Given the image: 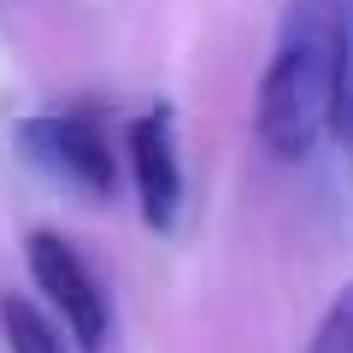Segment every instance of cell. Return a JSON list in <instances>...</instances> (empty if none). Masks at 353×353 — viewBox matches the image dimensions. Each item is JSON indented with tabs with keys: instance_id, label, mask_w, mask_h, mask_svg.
Listing matches in <instances>:
<instances>
[{
	"instance_id": "6da1fadb",
	"label": "cell",
	"mask_w": 353,
	"mask_h": 353,
	"mask_svg": "<svg viewBox=\"0 0 353 353\" xmlns=\"http://www.w3.org/2000/svg\"><path fill=\"white\" fill-rule=\"evenodd\" d=\"M341 106H347L341 0H294L277 59L259 83V136L277 159H306L341 130Z\"/></svg>"
},
{
	"instance_id": "7a4b0ae2",
	"label": "cell",
	"mask_w": 353,
	"mask_h": 353,
	"mask_svg": "<svg viewBox=\"0 0 353 353\" xmlns=\"http://www.w3.org/2000/svg\"><path fill=\"white\" fill-rule=\"evenodd\" d=\"M18 153L36 171H48L53 183L88 194V201H106L118 183L112 148H106V136L88 118H24L18 124Z\"/></svg>"
},
{
	"instance_id": "3957f363",
	"label": "cell",
	"mask_w": 353,
	"mask_h": 353,
	"mask_svg": "<svg viewBox=\"0 0 353 353\" xmlns=\"http://www.w3.org/2000/svg\"><path fill=\"white\" fill-rule=\"evenodd\" d=\"M30 271H36L41 294L53 301V312L65 318L71 341L83 353H101L106 330H112V306H106L94 271L83 265V253H77L65 236H53V230H36V236H30Z\"/></svg>"
},
{
	"instance_id": "277c9868",
	"label": "cell",
	"mask_w": 353,
	"mask_h": 353,
	"mask_svg": "<svg viewBox=\"0 0 353 353\" xmlns=\"http://www.w3.org/2000/svg\"><path fill=\"white\" fill-rule=\"evenodd\" d=\"M130 165H136V194L148 230H171L176 206H183V165H176V130L165 106H153L130 124Z\"/></svg>"
},
{
	"instance_id": "5b68a950",
	"label": "cell",
	"mask_w": 353,
	"mask_h": 353,
	"mask_svg": "<svg viewBox=\"0 0 353 353\" xmlns=\"http://www.w3.org/2000/svg\"><path fill=\"white\" fill-rule=\"evenodd\" d=\"M0 336H6V353H65L59 330L24 294H0Z\"/></svg>"
},
{
	"instance_id": "8992f818",
	"label": "cell",
	"mask_w": 353,
	"mask_h": 353,
	"mask_svg": "<svg viewBox=\"0 0 353 353\" xmlns=\"http://www.w3.org/2000/svg\"><path fill=\"white\" fill-rule=\"evenodd\" d=\"M312 353H353V312H347V301L330 306V318H324V330H318Z\"/></svg>"
}]
</instances>
